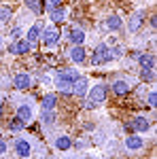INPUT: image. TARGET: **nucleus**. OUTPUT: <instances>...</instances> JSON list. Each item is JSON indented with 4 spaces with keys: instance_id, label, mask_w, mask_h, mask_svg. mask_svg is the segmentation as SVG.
Listing matches in <instances>:
<instances>
[{
    "instance_id": "nucleus-23",
    "label": "nucleus",
    "mask_w": 157,
    "mask_h": 159,
    "mask_svg": "<svg viewBox=\"0 0 157 159\" xmlns=\"http://www.w3.org/2000/svg\"><path fill=\"white\" fill-rule=\"evenodd\" d=\"M40 121H43V125H53V123H55V115H53V110H43Z\"/></svg>"
},
{
    "instance_id": "nucleus-30",
    "label": "nucleus",
    "mask_w": 157,
    "mask_h": 159,
    "mask_svg": "<svg viewBox=\"0 0 157 159\" xmlns=\"http://www.w3.org/2000/svg\"><path fill=\"white\" fill-rule=\"evenodd\" d=\"M11 38H13V43L19 40V38H21V30H19V28H13L11 30Z\"/></svg>"
},
{
    "instance_id": "nucleus-9",
    "label": "nucleus",
    "mask_w": 157,
    "mask_h": 159,
    "mask_svg": "<svg viewBox=\"0 0 157 159\" xmlns=\"http://www.w3.org/2000/svg\"><path fill=\"white\" fill-rule=\"evenodd\" d=\"M70 60L74 61V64H83L85 60H87V51H85L83 45H72V49H70Z\"/></svg>"
},
{
    "instance_id": "nucleus-33",
    "label": "nucleus",
    "mask_w": 157,
    "mask_h": 159,
    "mask_svg": "<svg viewBox=\"0 0 157 159\" xmlns=\"http://www.w3.org/2000/svg\"><path fill=\"white\" fill-rule=\"evenodd\" d=\"M0 47H2V36H0Z\"/></svg>"
},
{
    "instance_id": "nucleus-7",
    "label": "nucleus",
    "mask_w": 157,
    "mask_h": 159,
    "mask_svg": "<svg viewBox=\"0 0 157 159\" xmlns=\"http://www.w3.org/2000/svg\"><path fill=\"white\" fill-rule=\"evenodd\" d=\"M142 147H145V140H142L140 136H136V134L125 136V148H127L130 153H136V151H140Z\"/></svg>"
},
{
    "instance_id": "nucleus-25",
    "label": "nucleus",
    "mask_w": 157,
    "mask_h": 159,
    "mask_svg": "<svg viewBox=\"0 0 157 159\" xmlns=\"http://www.w3.org/2000/svg\"><path fill=\"white\" fill-rule=\"evenodd\" d=\"M25 2V7L30 9L32 13H40L43 11V4H40V0H24Z\"/></svg>"
},
{
    "instance_id": "nucleus-27",
    "label": "nucleus",
    "mask_w": 157,
    "mask_h": 159,
    "mask_svg": "<svg viewBox=\"0 0 157 159\" xmlns=\"http://www.w3.org/2000/svg\"><path fill=\"white\" fill-rule=\"evenodd\" d=\"M24 125H25L24 121H19V119L15 117V119L9 121V129H11V132H21V129H24Z\"/></svg>"
},
{
    "instance_id": "nucleus-10",
    "label": "nucleus",
    "mask_w": 157,
    "mask_h": 159,
    "mask_svg": "<svg viewBox=\"0 0 157 159\" xmlns=\"http://www.w3.org/2000/svg\"><path fill=\"white\" fill-rule=\"evenodd\" d=\"M130 125H132L134 132H138V134H145V132H149V127H151V123H149L146 117H134L132 121H130Z\"/></svg>"
},
{
    "instance_id": "nucleus-11",
    "label": "nucleus",
    "mask_w": 157,
    "mask_h": 159,
    "mask_svg": "<svg viewBox=\"0 0 157 159\" xmlns=\"http://www.w3.org/2000/svg\"><path fill=\"white\" fill-rule=\"evenodd\" d=\"M142 24H145V11H136V13L132 15V17H130L127 30H130V32H138Z\"/></svg>"
},
{
    "instance_id": "nucleus-8",
    "label": "nucleus",
    "mask_w": 157,
    "mask_h": 159,
    "mask_svg": "<svg viewBox=\"0 0 157 159\" xmlns=\"http://www.w3.org/2000/svg\"><path fill=\"white\" fill-rule=\"evenodd\" d=\"M15 153L19 155V157H30V153H32V144L25 140V138H17L15 140Z\"/></svg>"
},
{
    "instance_id": "nucleus-20",
    "label": "nucleus",
    "mask_w": 157,
    "mask_h": 159,
    "mask_svg": "<svg viewBox=\"0 0 157 159\" xmlns=\"http://www.w3.org/2000/svg\"><path fill=\"white\" fill-rule=\"evenodd\" d=\"M70 147H72V140H70L68 136H58V138H55V148H58V151H68Z\"/></svg>"
},
{
    "instance_id": "nucleus-15",
    "label": "nucleus",
    "mask_w": 157,
    "mask_h": 159,
    "mask_svg": "<svg viewBox=\"0 0 157 159\" xmlns=\"http://www.w3.org/2000/svg\"><path fill=\"white\" fill-rule=\"evenodd\" d=\"M40 32H43V25H40V24H34L30 30H28V38H25V40L34 47V43H38V38H40Z\"/></svg>"
},
{
    "instance_id": "nucleus-24",
    "label": "nucleus",
    "mask_w": 157,
    "mask_h": 159,
    "mask_svg": "<svg viewBox=\"0 0 157 159\" xmlns=\"http://www.w3.org/2000/svg\"><path fill=\"white\" fill-rule=\"evenodd\" d=\"M60 76H64V79H68V81H76L79 79V70H74V68H68V70H62Z\"/></svg>"
},
{
    "instance_id": "nucleus-6",
    "label": "nucleus",
    "mask_w": 157,
    "mask_h": 159,
    "mask_svg": "<svg viewBox=\"0 0 157 159\" xmlns=\"http://www.w3.org/2000/svg\"><path fill=\"white\" fill-rule=\"evenodd\" d=\"M30 85H32V79H30V74H25V72L15 74V79H13V87H15L17 91H25V89H28Z\"/></svg>"
},
{
    "instance_id": "nucleus-3",
    "label": "nucleus",
    "mask_w": 157,
    "mask_h": 159,
    "mask_svg": "<svg viewBox=\"0 0 157 159\" xmlns=\"http://www.w3.org/2000/svg\"><path fill=\"white\" fill-rule=\"evenodd\" d=\"M40 40L45 43V47H53V45L60 40V32H58V28H53V25L45 28V30L40 32Z\"/></svg>"
},
{
    "instance_id": "nucleus-22",
    "label": "nucleus",
    "mask_w": 157,
    "mask_h": 159,
    "mask_svg": "<svg viewBox=\"0 0 157 159\" xmlns=\"http://www.w3.org/2000/svg\"><path fill=\"white\" fill-rule=\"evenodd\" d=\"M11 17H13V9L11 7H0V25L7 24Z\"/></svg>"
},
{
    "instance_id": "nucleus-13",
    "label": "nucleus",
    "mask_w": 157,
    "mask_h": 159,
    "mask_svg": "<svg viewBox=\"0 0 157 159\" xmlns=\"http://www.w3.org/2000/svg\"><path fill=\"white\" fill-rule=\"evenodd\" d=\"M32 117H34V112H32V106H30V104H21V106L17 108V119H19V121L30 123Z\"/></svg>"
},
{
    "instance_id": "nucleus-12",
    "label": "nucleus",
    "mask_w": 157,
    "mask_h": 159,
    "mask_svg": "<svg viewBox=\"0 0 157 159\" xmlns=\"http://www.w3.org/2000/svg\"><path fill=\"white\" fill-rule=\"evenodd\" d=\"M55 87H58V91L64 93V96H72V81L64 79L60 74H58V79H55Z\"/></svg>"
},
{
    "instance_id": "nucleus-29",
    "label": "nucleus",
    "mask_w": 157,
    "mask_h": 159,
    "mask_svg": "<svg viewBox=\"0 0 157 159\" xmlns=\"http://www.w3.org/2000/svg\"><path fill=\"white\" fill-rule=\"evenodd\" d=\"M146 100H149V106H151V108H155V104H157V93H155V91H151Z\"/></svg>"
},
{
    "instance_id": "nucleus-19",
    "label": "nucleus",
    "mask_w": 157,
    "mask_h": 159,
    "mask_svg": "<svg viewBox=\"0 0 157 159\" xmlns=\"http://www.w3.org/2000/svg\"><path fill=\"white\" fill-rule=\"evenodd\" d=\"M58 106V96L55 93H47L43 98V110H53Z\"/></svg>"
},
{
    "instance_id": "nucleus-32",
    "label": "nucleus",
    "mask_w": 157,
    "mask_h": 159,
    "mask_svg": "<svg viewBox=\"0 0 157 159\" xmlns=\"http://www.w3.org/2000/svg\"><path fill=\"white\" fill-rule=\"evenodd\" d=\"M0 119H2V102H0Z\"/></svg>"
},
{
    "instance_id": "nucleus-26",
    "label": "nucleus",
    "mask_w": 157,
    "mask_h": 159,
    "mask_svg": "<svg viewBox=\"0 0 157 159\" xmlns=\"http://www.w3.org/2000/svg\"><path fill=\"white\" fill-rule=\"evenodd\" d=\"M140 79L142 81H153L155 79V68H142L140 70Z\"/></svg>"
},
{
    "instance_id": "nucleus-4",
    "label": "nucleus",
    "mask_w": 157,
    "mask_h": 159,
    "mask_svg": "<svg viewBox=\"0 0 157 159\" xmlns=\"http://www.w3.org/2000/svg\"><path fill=\"white\" fill-rule=\"evenodd\" d=\"M9 51H11L13 55H24V53H30V51H32V45H30L25 38H19V40H15L13 45H9Z\"/></svg>"
},
{
    "instance_id": "nucleus-18",
    "label": "nucleus",
    "mask_w": 157,
    "mask_h": 159,
    "mask_svg": "<svg viewBox=\"0 0 157 159\" xmlns=\"http://www.w3.org/2000/svg\"><path fill=\"white\" fill-rule=\"evenodd\" d=\"M106 28H109V30H115V32L121 30V28H123L121 17H119V15H109V17H106Z\"/></svg>"
},
{
    "instance_id": "nucleus-21",
    "label": "nucleus",
    "mask_w": 157,
    "mask_h": 159,
    "mask_svg": "<svg viewBox=\"0 0 157 159\" xmlns=\"http://www.w3.org/2000/svg\"><path fill=\"white\" fill-rule=\"evenodd\" d=\"M49 13H51V19H53L55 24H60V21L66 19V11H64V7H58V9H53V11H49Z\"/></svg>"
},
{
    "instance_id": "nucleus-14",
    "label": "nucleus",
    "mask_w": 157,
    "mask_h": 159,
    "mask_svg": "<svg viewBox=\"0 0 157 159\" xmlns=\"http://www.w3.org/2000/svg\"><path fill=\"white\" fill-rule=\"evenodd\" d=\"M72 93H74V96H79V98H83L85 93H87V79L79 76V79L74 81V83H72Z\"/></svg>"
},
{
    "instance_id": "nucleus-28",
    "label": "nucleus",
    "mask_w": 157,
    "mask_h": 159,
    "mask_svg": "<svg viewBox=\"0 0 157 159\" xmlns=\"http://www.w3.org/2000/svg\"><path fill=\"white\" fill-rule=\"evenodd\" d=\"M62 7V0H49L47 2V11H53V9H58Z\"/></svg>"
},
{
    "instance_id": "nucleus-1",
    "label": "nucleus",
    "mask_w": 157,
    "mask_h": 159,
    "mask_svg": "<svg viewBox=\"0 0 157 159\" xmlns=\"http://www.w3.org/2000/svg\"><path fill=\"white\" fill-rule=\"evenodd\" d=\"M109 96V87L104 85V83H98L89 89V96H87V106L89 108H94V106H100L104 100Z\"/></svg>"
},
{
    "instance_id": "nucleus-16",
    "label": "nucleus",
    "mask_w": 157,
    "mask_h": 159,
    "mask_svg": "<svg viewBox=\"0 0 157 159\" xmlns=\"http://www.w3.org/2000/svg\"><path fill=\"white\" fill-rule=\"evenodd\" d=\"M138 64H140V68H155V55L153 53H140Z\"/></svg>"
},
{
    "instance_id": "nucleus-5",
    "label": "nucleus",
    "mask_w": 157,
    "mask_h": 159,
    "mask_svg": "<svg viewBox=\"0 0 157 159\" xmlns=\"http://www.w3.org/2000/svg\"><path fill=\"white\" fill-rule=\"evenodd\" d=\"M113 93L115 96H127L130 91H132V85H130V81H123V79H117V81H113Z\"/></svg>"
},
{
    "instance_id": "nucleus-31",
    "label": "nucleus",
    "mask_w": 157,
    "mask_h": 159,
    "mask_svg": "<svg viewBox=\"0 0 157 159\" xmlns=\"http://www.w3.org/2000/svg\"><path fill=\"white\" fill-rule=\"evenodd\" d=\"M4 153H7V142L0 138V155H4Z\"/></svg>"
},
{
    "instance_id": "nucleus-2",
    "label": "nucleus",
    "mask_w": 157,
    "mask_h": 159,
    "mask_svg": "<svg viewBox=\"0 0 157 159\" xmlns=\"http://www.w3.org/2000/svg\"><path fill=\"white\" fill-rule=\"evenodd\" d=\"M113 60V51H110L109 45H104V43H100L94 51V55H91V64L94 66H100V64H106V61Z\"/></svg>"
},
{
    "instance_id": "nucleus-17",
    "label": "nucleus",
    "mask_w": 157,
    "mask_h": 159,
    "mask_svg": "<svg viewBox=\"0 0 157 159\" xmlns=\"http://www.w3.org/2000/svg\"><path fill=\"white\" fill-rule=\"evenodd\" d=\"M68 38H70L72 45H83V43H85V32H83V30H79V28H74V30H70Z\"/></svg>"
}]
</instances>
